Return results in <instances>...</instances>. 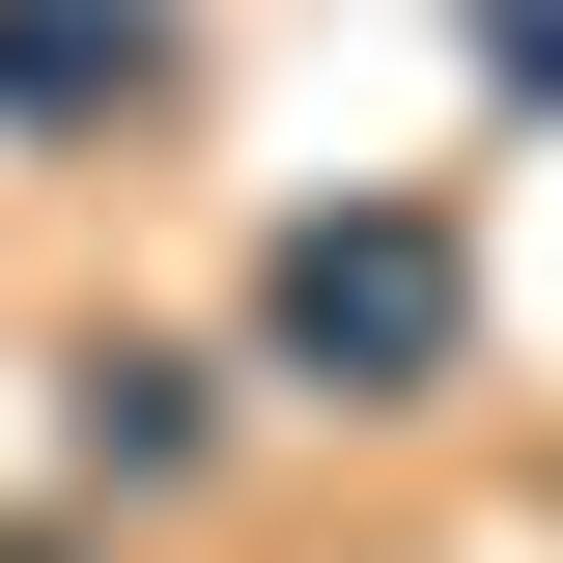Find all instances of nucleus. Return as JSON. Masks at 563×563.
Returning <instances> with one entry per match:
<instances>
[{
	"mask_svg": "<svg viewBox=\"0 0 563 563\" xmlns=\"http://www.w3.org/2000/svg\"><path fill=\"white\" fill-rule=\"evenodd\" d=\"M254 395H282V422H422V395H479V225H451V198L282 225V254H254Z\"/></svg>",
	"mask_w": 563,
	"mask_h": 563,
	"instance_id": "obj_1",
	"label": "nucleus"
},
{
	"mask_svg": "<svg viewBox=\"0 0 563 563\" xmlns=\"http://www.w3.org/2000/svg\"><path fill=\"white\" fill-rule=\"evenodd\" d=\"M198 113V0H0V141H57V169H113V141Z\"/></svg>",
	"mask_w": 563,
	"mask_h": 563,
	"instance_id": "obj_2",
	"label": "nucleus"
},
{
	"mask_svg": "<svg viewBox=\"0 0 563 563\" xmlns=\"http://www.w3.org/2000/svg\"><path fill=\"white\" fill-rule=\"evenodd\" d=\"M57 395H85V479H113V507H198L254 366H198V339H141V310H113V339H57Z\"/></svg>",
	"mask_w": 563,
	"mask_h": 563,
	"instance_id": "obj_3",
	"label": "nucleus"
}]
</instances>
